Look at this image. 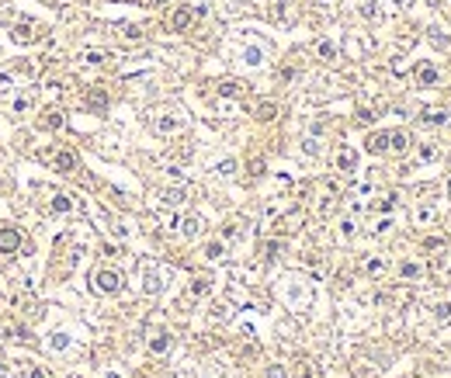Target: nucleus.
I'll use <instances>...</instances> for the list:
<instances>
[{"label":"nucleus","mask_w":451,"mask_h":378,"mask_svg":"<svg viewBox=\"0 0 451 378\" xmlns=\"http://www.w3.org/2000/svg\"><path fill=\"white\" fill-rule=\"evenodd\" d=\"M389 225H392V219L385 215V219H379V222H375V229H371V233H385V229H389Z\"/></svg>","instance_id":"obj_38"},{"label":"nucleus","mask_w":451,"mask_h":378,"mask_svg":"<svg viewBox=\"0 0 451 378\" xmlns=\"http://www.w3.org/2000/svg\"><path fill=\"white\" fill-rule=\"evenodd\" d=\"M396 208V195H385L382 201H379V212H392Z\"/></svg>","instance_id":"obj_35"},{"label":"nucleus","mask_w":451,"mask_h":378,"mask_svg":"<svg viewBox=\"0 0 451 378\" xmlns=\"http://www.w3.org/2000/svg\"><path fill=\"white\" fill-rule=\"evenodd\" d=\"M149 4H153V7H163V4H170V0H149Z\"/></svg>","instance_id":"obj_42"},{"label":"nucleus","mask_w":451,"mask_h":378,"mask_svg":"<svg viewBox=\"0 0 451 378\" xmlns=\"http://www.w3.org/2000/svg\"><path fill=\"white\" fill-rule=\"evenodd\" d=\"M430 42H434L437 49H448V45H451V35H448L444 28H437V24H434V28H430Z\"/></svg>","instance_id":"obj_20"},{"label":"nucleus","mask_w":451,"mask_h":378,"mask_svg":"<svg viewBox=\"0 0 451 378\" xmlns=\"http://www.w3.org/2000/svg\"><path fill=\"white\" fill-rule=\"evenodd\" d=\"M56 167H59L63 174L77 170V156H73V153H66V149H63V153H56Z\"/></svg>","instance_id":"obj_17"},{"label":"nucleus","mask_w":451,"mask_h":378,"mask_svg":"<svg viewBox=\"0 0 451 378\" xmlns=\"http://www.w3.org/2000/svg\"><path fill=\"white\" fill-rule=\"evenodd\" d=\"M319 4H333V0H319Z\"/></svg>","instance_id":"obj_47"},{"label":"nucleus","mask_w":451,"mask_h":378,"mask_svg":"<svg viewBox=\"0 0 451 378\" xmlns=\"http://www.w3.org/2000/svg\"><path fill=\"white\" fill-rule=\"evenodd\" d=\"M0 375H4V361H0Z\"/></svg>","instance_id":"obj_46"},{"label":"nucleus","mask_w":451,"mask_h":378,"mask_svg":"<svg viewBox=\"0 0 451 378\" xmlns=\"http://www.w3.org/2000/svg\"><path fill=\"white\" fill-rule=\"evenodd\" d=\"M14 39H18V42H31L35 35H31V28H28V24H18V28H14Z\"/></svg>","instance_id":"obj_29"},{"label":"nucleus","mask_w":451,"mask_h":378,"mask_svg":"<svg viewBox=\"0 0 451 378\" xmlns=\"http://www.w3.org/2000/svg\"><path fill=\"white\" fill-rule=\"evenodd\" d=\"M215 174H219V177H233V174H236V160H222V163L215 167Z\"/></svg>","instance_id":"obj_28"},{"label":"nucleus","mask_w":451,"mask_h":378,"mask_svg":"<svg viewBox=\"0 0 451 378\" xmlns=\"http://www.w3.org/2000/svg\"><path fill=\"white\" fill-rule=\"evenodd\" d=\"M264 250H268V257H278V253H281V240H271Z\"/></svg>","instance_id":"obj_39"},{"label":"nucleus","mask_w":451,"mask_h":378,"mask_svg":"<svg viewBox=\"0 0 451 378\" xmlns=\"http://www.w3.org/2000/svg\"><path fill=\"white\" fill-rule=\"evenodd\" d=\"M417 156H420V163H434V160L441 156V149H437V142H420Z\"/></svg>","instance_id":"obj_11"},{"label":"nucleus","mask_w":451,"mask_h":378,"mask_svg":"<svg viewBox=\"0 0 451 378\" xmlns=\"http://www.w3.org/2000/svg\"><path fill=\"white\" fill-rule=\"evenodd\" d=\"M66 378H80V375H66Z\"/></svg>","instance_id":"obj_48"},{"label":"nucleus","mask_w":451,"mask_h":378,"mask_svg":"<svg viewBox=\"0 0 451 378\" xmlns=\"http://www.w3.org/2000/svg\"><path fill=\"white\" fill-rule=\"evenodd\" d=\"M333 163H337V170H340V174H354L358 170V153H354L351 146H340V149H337V156H333Z\"/></svg>","instance_id":"obj_3"},{"label":"nucleus","mask_w":451,"mask_h":378,"mask_svg":"<svg viewBox=\"0 0 451 378\" xmlns=\"http://www.w3.org/2000/svg\"><path fill=\"white\" fill-rule=\"evenodd\" d=\"M240 236V222H226V229H222V240H233Z\"/></svg>","instance_id":"obj_32"},{"label":"nucleus","mask_w":451,"mask_h":378,"mask_svg":"<svg viewBox=\"0 0 451 378\" xmlns=\"http://www.w3.org/2000/svg\"><path fill=\"white\" fill-rule=\"evenodd\" d=\"M142 274H146V278H142V291H146V295H157V291L163 288V274H160L157 264L146 260V264H142Z\"/></svg>","instance_id":"obj_2"},{"label":"nucleus","mask_w":451,"mask_h":378,"mask_svg":"<svg viewBox=\"0 0 451 378\" xmlns=\"http://www.w3.org/2000/svg\"><path fill=\"white\" fill-rule=\"evenodd\" d=\"M104 378H122V375H115V371H108V375H104Z\"/></svg>","instance_id":"obj_44"},{"label":"nucleus","mask_w":451,"mask_h":378,"mask_svg":"<svg viewBox=\"0 0 451 378\" xmlns=\"http://www.w3.org/2000/svg\"><path fill=\"white\" fill-rule=\"evenodd\" d=\"M406 149H409V135L406 132H389V153H406Z\"/></svg>","instance_id":"obj_10"},{"label":"nucleus","mask_w":451,"mask_h":378,"mask_svg":"<svg viewBox=\"0 0 451 378\" xmlns=\"http://www.w3.org/2000/svg\"><path fill=\"white\" fill-rule=\"evenodd\" d=\"M191 18H195V11H191V7H180V11L174 14V21H170V24H174V31H184L187 24H191Z\"/></svg>","instance_id":"obj_13"},{"label":"nucleus","mask_w":451,"mask_h":378,"mask_svg":"<svg viewBox=\"0 0 451 378\" xmlns=\"http://www.w3.org/2000/svg\"><path fill=\"white\" fill-rule=\"evenodd\" d=\"M316 52H319V59H326V63L337 59V45H333L330 39H319V42H316Z\"/></svg>","instance_id":"obj_14"},{"label":"nucleus","mask_w":451,"mask_h":378,"mask_svg":"<svg viewBox=\"0 0 451 378\" xmlns=\"http://www.w3.org/2000/svg\"><path fill=\"white\" fill-rule=\"evenodd\" d=\"M90 104H94V108H104L108 97H104V94H90Z\"/></svg>","instance_id":"obj_41"},{"label":"nucleus","mask_w":451,"mask_h":378,"mask_svg":"<svg viewBox=\"0 0 451 378\" xmlns=\"http://www.w3.org/2000/svg\"><path fill=\"white\" fill-rule=\"evenodd\" d=\"M424 122H427V125H444L448 115H444L441 108H427V111H424Z\"/></svg>","instance_id":"obj_22"},{"label":"nucleus","mask_w":451,"mask_h":378,"mask_svg":"<svg viewBox=\"0 0 451 378\" xmlns=\"http://www.w3.org/2000/svg\"><path fill=\"white\" fill-rule=\"evenodd\" d=\"M264 378H288V371H285V364H271L264 371Z\"/></svg>","instance_id":"obj_30"},{"label":"nucleus","mask_w":451,"mask_h":378,"mask_svg":"<svg viewBox=\"0 0 451 378\" xmlns=\"http://www.w3.org/2000/svg\"><path fill=\"white\" fill-rule=\"evenodd\" d=\"M69 208H73V198H66V195L52 198V212H69Z\"/></svg>","instance_id":"obj_27"},{"label":"nucleus","mask_w":451,"mask_h":378,"mask_svg":"<svg viewBox=\"0 0 451 378\" xmlns=\"http://www.w3.org/2000/svg\"><path fill=\"white\" fill-rule=\"evenodd\" d=\"M385 257H368L364 260V274H371V278H379V274H385Z\"/></svg>","instance_id":"obj_12"},{"label":"nucleus","mask_w":451,"mask_h":378,"mask_svg":"<svg viewBox=\"0 0 451 378\" xmlns=\"http://www.w3.org/2000/svg\"><path fill=\"white\" fill-rule=\"evenodd\" d=\"M340 236H344V240L354 236V219H344V222H340Z\"/></svg>","instance_id":"obj_34"},{"label":"nucleus","mask_w":451,"mask_h":378,"mask_svg":"<svg viewBox=\"0 0 451 378\" xmlns=\"http://www.w3.org/2000/svg\"><path fill=\"white\" fill-rule=\"evenodd\" d=\"M180 229H184V236H191V240H195V236L202 233V219H198V215H187V219L180 222Z\"/></svg>","instance_id":"obj_16"},{"label":"nucleus","mask_w":451,"mask_h":378,"mask_svg":"<svg viewBox=\"0 0 451 378\" xmlns=\"http://www.w3.org/2000/svg\"><path fill=\"white\" fill-rule=\"evenodd\" d=\"M358 122H361V125H371V122H375V115H371L368 108H361V111H358Z\"/></svg>","instance_id":"obj_37"},{"label":"nucleus","mask_w":451,"mask_h":378,"mask_svg":"<svg viewBox=\"0 0 451 378\" xmlns=\"http://www.w3.org/2000/svg\"><path fill=\"white\" fill-rule=\"evenodd\" d=\"M302 153H306V156H319V153H323V142H319L316 135L302 139Z\"/></svg>","instance_id":"obj_23"},{"label":"nucleus","mask_w":451,"mask_h":378,"mask_svg":"<svg viewBox=\"0 0 451 378\" xmlns=\"http://www.w3.org/2000/svg\"><path fill=\"white\" fill-rule=\"evenodd\" d=\"M118 35H122V39H129V42H139V39H142V28H139V24H122Z\"/></svg>","instance_id":"obj_26"},{"label":"nucleus","mask_w":451,"mask_h":378,"mask_svg":"<svg viewBox=\"0 0 451 378\" xmlns=\"http://www.w3.org/2000/svg\"><path fill=\"white\" fill-rule=\"evenodd\" d=\"M122 288V278H118V271H111V267H101V271H94V291H101V295H115Z\"/></svg>","instance_id":"obj_1"},{"label":"nucleus","mask_w":451,"mask_h":378,"mask_svg":"<svg viewBox=\"0 0 451 378\" xmlns=\"http://www.w3.org/2000/svg\"><path fill=\"white\" fill-rule=\"evenodd\" d=\"M448 195H451V177H448Z\"/></svg>","instance_id":"obj_45"},{"label":"nucleus","mask_w":451,"mask_h":378,"mask_svg":"<svg viewBox=\"0 0 451 378\" xmlns=\"http://www.w3.org/2000/svg\"><path fill=\"white\" fill-rule=\"evenodd\" d=\"M243 63H247V66H260V63H264V49H260V45L243 49Z\"/></svg>","instance_id":"obj_19"},{"label":"nucleus","mask_w":451,"mask_h":378,"mask_svg":"<svg viewBox=\"0 0 451 378\" xmlns=\"http://www.w3.org/2000/svg\"><path fill=\"white\" fill-rule=\"evenodd\" d=\"M208 291H212V281H208V278H195V285H191V295H195V298H205Z\"/></svg>","instance_id":"obj_25"},{"label":"nucleus","mask_w":451,"mask_h":378,"mask_svg":"<svg viewBox=\"0 0 451 378\" xmlns=\"http://www.w3.org/2000/svg\"><path fill=\"white\" fill-rule=\"evenodd\" d=\"M21 250V233L14 225H4L0 229V253H18Z\"/></svg>","instance_id":"obj_5"},{"label":"nucleus","mask_w":451,"mask_h":378,"mask_svg":"<svg viewBox=\"0 0 451 378\" xmlns=\"http://www.w3.org/2000/svg\"><path fill=\"white\" fill-rule=\"evenodd\" d=\"M28 378H49L45 368H28Z\"/></svg>","instance_id":"obj_40"},{"label":"nucleus","mask_w":451,"mask_h":378,"mask_svg":"<svg viewBox=\"0 0 451 378\" xmlns=\"http://www.w3.org/2000/svg\"><path fill=\"white\" fill-rule=\"evenodd\" d=\"M392 4H399V7H406V4H409V0H392Z\"/></svg>","instance_id":"obj_43"},{"label":"nucleus","mask_w":451,"mask_h":378,"mask_svg":"<svg viewBox=\"0 0 451 378\" xmlns=\"http://www.w3.org/2000/svg\"><path fill=\"white\" fill-rule=\"evenodd\" d=\"M163 201H167V205H184V201H187V191H184V187H167V191H163Z\"/></svg>","instance_id":"obj_18"},{"label":"nucleus","mask_w":451,"mask_h":378,"mask_svg":"<svg viewBox=\"0 0 451 378\" xmlns=\"http://www.w3.org/2000/svg\"><path fill=\"white\" fill-rule=\"evenodd\" d=\"M170 351V333L167 330H157L149 336V354H167Z\"/></svg>","instance_id":"obj_9"},{"label":"nucleus","mask_w":451,"mask_h":378,"mask_svg":"<svg viewBox=\"0 0 451 378\" xmlns=\"http://www.w3.org/2000/svg\"><path fill=\"white\" fill-rule=\"evenodd\" d=\"M205 257H208V260H222V257H226V240H212V243H205Z\"/></svg>","instance_id":"obj_15"},{"label":"nucleus","mask_w":451,"mask_h":378,"mask_svg":"<svg viewBox=\"0 0 451 378\" xmlns=\"http://www.w3.org/2000/svg\"><path fill=\"white\" fill-rule=\"evenodd\" d=\"M364 149H368L371 156H382L385 149H389V132H371L368 142H364Z\"/></svg>","instance_id":"obj_7"},{"label":"nucleus","mask_w":451,"mask_h":378,"mask_svg":"<svg viewBox=\"0 0 451 378\" xmlns=\"http://www.w3.org/2000/svg\"><path fill=\"white\" fill-rule=\"evenodd\" d=\"M219 94H222V97H240V94H243V84H236V80H222V84H219Z\"/></svg>","instance_id":"obj_21"},{"label":"nucleus","mask_w":451,"mask_h":378,"mask_svg":"<svg viewBox=\"0 0 451 378\" xmlns=\"http://www.w3.org/2000/svg\"><path fill=\"white\" fill-rule=\"evenodd\" d=\"M257 118H260V122H271V118H278V108H274L271 101H264V104H257Z\"/></svg>","instance_id":"obj_24"},{"label":"nucleus","mask_w":451,"mask_h":378,"mask_svg":"<svg viewBox=\"0 0 451 378\" xmlns=\"http://www.w3.org/2000/svg\"><path fill=\"white\" fill-rule=\"evenodd\" d=\"M45 125H49V129H63V115H59V111H49V115H45Z\"/></svg>","instance_id":"obj_31"},{"label":"nucleus","mask_w":451,"mask_h":378,"mask_svg":"<svg viewBox=\"0 0 451 378\" xmlns=\"http://www.w3.org/2000/svg\"><path fill=\"white\" fill-rule=\"evenodd\" d=\"M180 129H184V118H177V115H157L153 118V132H160V135H174Z\"/></svg>","instance_id":"obj_4"},{"label":"nucleus","mask_w":451,"mask_h":378,"mask_svg":"<svg viewBox=\"0 0 451 378\" xmlns=\"http://www.w3.org/2000/svg\"><path fill=\"white\" fill-rule=\"evenodd\" d=\"M417 222H434V208H430V205L417 208Z\"/></svg>","instance_id":"obj_33"},{"label":"nucleus","mask_w":451,"mask_h":378,"mask_svg":"<svg viewBox=\"0 0 451 378\" xmlns=\"http://www.w3.org/2000/svg\"><path fill=\"white\" fill-rule=\"evenodd\" d=\"M399 278L403 281H420L424 278V264L420 260H403L399 264Z\"/></svg>","instance_id":"obj_8"},{"label":"nucleus","mask_w":451,"mask_h":378,"mask_svg":"<svg viewBox=\"0 0 451 378\" xmlns=\"http://www.w3.org/2000/svg\"><path fill=\"white\" fill-rule=\"evenodd\" d=\"M437 80H441V73H437L434 63H420V66H417V84H420V87H434Z\"/></svg>","instance_id":"obj_6"},{"label":"nucleus","mask_w":451,"mask_h":378,"mask_svg":"<svg viewBox=\"0 0 451 378\" xmlns=\"http://www.w3.org/2000/svg\"><path fill=\"white\" fill-rule=\"evenodd\" d=\"M84 59H87V63H90V66H101V63H104V59H108V56H104V52H87V56H84Z\"/></svg>","instance_id":"obj_36"}]
</instances>
